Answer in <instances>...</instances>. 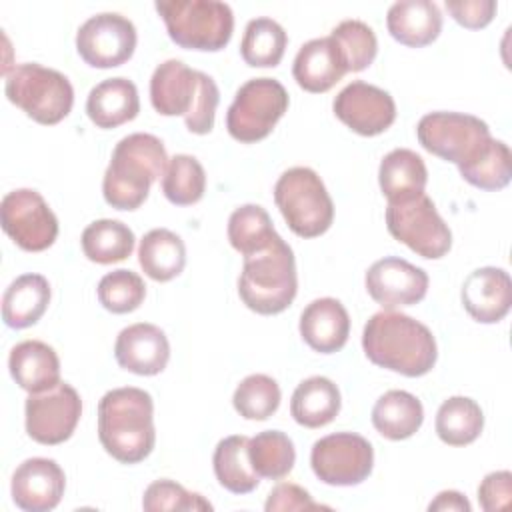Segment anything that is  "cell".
<instances>
[{
  "label": "cell",
  "instance_id": "cell-10",
  "mask_svg": "<svg viewBox=\"0 0 512 512\" xmlns=\"http://www.w3.org/2000/svg\"><path fill=\"white\" fill-rule=\"evenodd\" d=\"M288 102L286 88L274 78L262 76L244 82L226 112L228 134L242 144L264 140L286 114Z\"/></svg>",
  "mask_w": 512,
  "mask_h": 512
},
{
  "label": "cell",
  "instance_id": "cell-41",
  "mask_svg": "<svg viewBox=\"0 0 512 512\" xmlns=\"http://www.w3.org/2000/svg\"><path fill=\"white\" fill-rule=\"evenodd\" d=\"M460 176L480 190H502L512 178V154L508 144L494 138L490 148L474 164L460 170Z\"/></svg>",
  "mask_w": 512,
  "mask_h": 512
},
{
  "label": "cell",
  "instance_id": "cell-27",
  "mask_svg": "<svg viewBox=\"0 0 512 512\" xmlns=\"http://www.w3.org/2000/svg\"><path fill=\"white\" fill-rule=\"evenodd\" d=\"M340 406L338 386L326 376H310L292 392L290 414L304 428H322L338 416Z\"/></svg>",
  "mask_w": 512,
  "mask_h": 512
},
{
  "label": "cell",
  "instance_id": "cell-22",
  "mask_svg": "<svg viewBox=\"0 0 512 512\" xmlns=\"http://www.w3.org/2000/svg\"><path fill=\"white\" fill-rule=\"evenodd\" d=\"M302 340L320 354H334L344 348L350 336V316L336 298H316L300 314Z\"/></svg>",
  "mask_w": 512,
  "mask_h": 512
},
{
  "label": "cell",
  "instance_id": "cell-31",
  "mask_svg": "<svg viewBox=\"0 0 512 512\" xmlns=\"http://www.w3.org/2000/svg\"><path fill=\"white\" fill-rule=\"evenodd\" d=\"M248 436L234 434L222 438L212 456L216 480L232 494H248L260 484V476L254 472L248 458Z\"/></svg>",
  "mask_w": 512,
  "mask_h": 512
},
{
  "label": "cell",
  "instance_id": "cell-18",
  "mask_svg": "<svg viewBox=\"0 0 512 512\" xmlns=\"http://www.w3.org/2000/svg\"><path fill=\"white\" fill-rule=\"evenodd\" d=\"M66 488V476L52 458H28L12 474L10 492L14 504L24 512L54 510Z\"/></svg>",
  "mask_w": 512,
  "mask_h": 512
},
{
  "label": "cell",
  "instance_id": "cell-29",
  "mask_svg": "<svg viewBox=\"0 0 512 512\" xmlns=\"http://www.w3.org/2000/svg\"><path fill=\"white\" fill-rule=\"evenodd\" d=\"M424 422L422 402L406 390L384 392L372 408V424L388 440H406L414 436Z\"/></svg>",
  "mask_w": 512,
  "mask_h": 512
},
{
  "label": "cell",
  "instance_id": "cell-19",
  "mask_svg": "<svg viewBox=\"0 0 512 512\" xmlns=\"http://www.w3.org/2000/svg\"><path fill=\"white\" fill-rule=\"evenodd\" d=\"M114 356L118 366L132 374L156 376L170 360V342L156 324L138 322L120 330Z\"/></svg>",
  "mask_w": 512,
  "mask_h": 512
},
{
  "label": "cell",
  "instance_id": "cell-20",
  "mask_svg": "<svg viewBox=\"0 0 512 512\" xmlns=\"http://www.w3.org/2000/svg\"><path fill=\"white\" fill-rule=\"evenodd\" d=\"M460 298L476 322L496 324L510 312L512 280L504 268H478L466 276Z\"/></svg>",
  "mask_w": 512,
  "mask_h": 512
},
{
  "label": "cell",
  "instance_id": "cell-34",
  "mask_svg": "<svg viewBox=\"0 0 512 512\" xmlns=\"http://www.w3.org/2000/svg\"><path fill=\"white\" fill-rule=\"evenodd\" d=\"M286 30L272 18H254L246 24L240 56L252 68H274L286 52Z\"/></svg>",
  "mask_w": 512,
  "mask_h": 512
},
{
  "label": "cell",
  "instance_id": "cell-5",
  "mask_svg": "<svg viewBox=\"0 0 512 512\" xmlns=\"http://www.w3.org/2000/svg\"><path fill=\"white\" fill-rule=\"evenodd\" d=\"M298 274L292 248L278 234L266 248L244 256L238 296L256 314L284 312L296 298Z\"/></svg>",
  "mask_w": 512,
  "mask_h": 512
},
{
  "label": "cell",
  "instance_id": "cell-25",
  "mask_svg": "<svg viewBox=\"0 0 512 512\" xmlns=\"http://www.w3.org/2000/svg\"><path fill=\"white\" fill-rule=\"evenodd\" d=\"M8 368L14 382L28 394L44 392L60 384V358L52 346L40 340H24L10 350Z\"/></svg>",
  "mask_w": 512,
  "mask_h": 512
},
{
  "label": "cell",
  "instance_id": "cell-16",
  "mask_svg": "<svg viewBox=\"0 0 512 512\" xmlns=\"http://www.w3.org/2000/svg\"><path fill=\"white\" fill-rule=\"evenodd\" d=\"M332 110L342 124L360 136H378L396 120V104L390 92L362 80L344 86L336 94Z\"/></svg>",
  "mask_w": 512,
  "mask_h": 512
},
{
  "label": "cell",
  "instance_id": "cell-32",
  "mask_svg": "<svg viewBox=\"0 0 512 512\" xmlns=\"http://www.w3.org/2000/svg\"><path fill=\"white\" fill-rule=\"evenodd\" d=\"M82 252L90 262L114 264L126 260L136 244L134 232L120 220L102 218L90 222L80 236Z\"/></svg>",
  "mask_w": 512,
  "mask_h": 512
},
{
  "label": "cell",
  "instance_id": "cell-12",
  "mask_svg": "<svg viewBox=\"0 0 512 512\" xmlns=\"http://www.w3.org/2000/svg\"><path fill=\"white\" fill-rule=\"evenodd\" d=\"M310 466L328 486H356L374 468V448L356 432H334L314 442Z\"/></svg>",
  "mask_w": 512,
  "mask_h": 512
},
{
  "label": "cell",
  "instance_id": "cell-42",
  "mask_svg": "<svg viewBox=\"0 0 512 512\" xmlns=\"http://www.w3.org/2000/svg\"><path fill=\"white\" fill-rule=\"evenodd\" d=\"M142 508L146 512H164V510L194 512V510H212V504L206 498H202V494L190 492L182 484L162 478V480H154L144 490Z\"/></svg>",
  "mask_w": 512,
  "mask_h": 512
},
{
  "label": "cell",
  "instance_id": "cell-2",
  "mask_svg": "<svg viewBox=\"0 0 512 512\" xmlns=\"http://www.w3.org/2000/svg\"><path fill=\"white\" fill-rule=\"evenodd\" d=\"M98 440L122 464H138L156 444L154 400L134 386L108 390L98 402Z\"/></svg>",
  "mask_w": 512,
  "mask_h": 512
},
{
  "label": "cell",
  "instance_id": "cell-46",
  "mask_svg": "<svg viewBox=\"0 0 512 512\" xmlns=\"http://www.w3.org/2000/svg\"><path fill=\"white\" fill-rule=\"evenodd\" d=\"M430 512H470L472 506L466 500L464 494L456 492V490H442L430 504H428Z\"/></svg>",
  "mask_w": 512,
  "mask_h": 512
},
{
  "label": "cell",
  "instance_id": "cell-26",
  "mask_svg": "<svg viewBox=\"0 0 512 512\" xmlns=\"http://www.w3.org/2000/svg\"><path fill=\"white\" fill-rule=\"evenodd\" d=\"M50 284L42 274L18 276L2 296V320L8 328L34 326L50 304Z\"/></svg>",
  "mask_w": 512,
  "mask_h": 512
},
{
  "label": "cell",
  "instance_id": "cell-24",
  "mask_svg": "<svg viewBox=\"0 0 512 512\" xmlns=\"http://www.w3.org/2000/svg\"><path fill=\"white\" fill-rule=\"evenodd\" d=\"M140 112L138 88L132 80L116 76L96 84L86 98V114L102 130L118 128Z\"/></svg>",
  "mask_w": 512,
  "mask_h": 512
},
{
  "label": "cell",
  "instance_id": "cell-11",
  "mask_svg": "<svg viewBox=\"0 0 512 512\" xmlns=\"http://www.w3.org/2000/svg\"><path fill=\"white\" fill-rule=\"evenodd\" d=\"M386 228L398 242L422 258L438 260L452 246V232L430 196L416 194L386 206Z\"/></svg>",
  "mask_w": 512,
  "mask_h": 512
},
{
  "label": "cell",
  "instance_id": "cell-17",
  "mask_svg": "<svg viewBox=\"0 0 512 512\" xmlns=\"http://www.w3.org/2000/svg\"><path fill=\"white\" fill-rule=\"evenodd\" d=\"M370 298L384 310L414 306L424 300L428 292V274L398 256L376 260L364 276Z\"/></svg>",
  "mask_w": 512,
  "mask_h": 512
},
{
  "label": "cell",
  "instance_id": "cell-38",
  "mask_svg": "<svg viewBox=\"0 0 512 512\" xmlns=\"http://www.w3.org/2000/svg\"><path fill=\"white\" fill-rule=\"evenodd\" d=\"M280 386L272 376L250 374L234 390V410L246 420H268L280 406Z\"/></svg>",
  "mask_w": 512,
  "mask_h": 512
},
{
  "label": "cell",
  "instance_id": "cell-30",
  "mask_svg": "<svg viewBox=\"0 0 512 512\" xmlns=\"http://www.w3.org/2000/svg\"><path fill=\"white\" fill-rule=\"evenodd\" d=\"M138 262L148 278L168 282L182 274L186 266V246L176 232L154 228L140 240Z\"/></svg>",
  "mask_w": 512,
  "mask_h": 512
},
{
  "label": "cell",
  "instance_id": "cell-13",
  "mask_svg": "<svg viewBox=\"0 0 512 512\" xmlns=\"http://www.w3.org/2000/svg\"><path fill=\"white\" fill-rule=\"evenodd\" d=\"M2 230L26 252H42L58 238V218L32 188H18L8 192L0 202Z\"/></svg>",
  "mask_w": 512,
  "mask_h": 512
},
{
  "label": "cell",
  "instance_id": "cell-7",
  "mask_svg": "<svg viewBox=\"0 0 512 512\" xmlns=\"http://www.w3.org/2000/svg\"><path fill=\"white\" fill-rule=\"evenodd\" d=\"M4 76L6 98L34 122L52 126L70 114L74 88L62 72L36 62H26L16 64Z\"/></svg>",
  "mask_w": 512,
  "mask_h": 512
},
{
  "label": "cell",
  "instance_id": "cell-1",
  "mask_svg": "<svg viewBox=\"0 0 512 512\" xmlns=\"http://www.w3.org/2000/svg\"><path fill=\"white\" fill-rule=\"evenodd\" d=\"M362 348L372 364L408 378L428 374L438 358L436 338L430 328L394 310L370 316L362 332Z\"/></svg>",
  "mask_w": 512,
  "mask_h": 512
},
{
  "label": "cell",
  "instance_id": "cell-44",
  "mask_svg": "<svg viewBox=\"0 0 512 512\" xmlns=\"http://www.w3.org/2000/svg\"><path fill=\"white\" fill-rule=\"evenodd\" d=\"M322 504L314 502L308 490L292 482H280L274 486L266 498V512H290V510H320Z\"/></svg>",
  "mask_w": 512,
  "mask_h": 512
},
{
  "label": "cell",
  "instance_id": "cell-37",
  "mask_svg": "<svg viewBox=\"0 0 512 512\" xmlns=\"http://www.w3.org/2000/svg\"><path fill=\"white\" fill-rule=\"evenodd\" d=\"M160 186L170 204L192 206L200 202L206 192L204 166L190 154H176L168 160Z\"/></svg>",
  "mask_w": 512,
  "mask_h": 512
},
{
  "label": "cell",
  "instance_id": "cell-36",
  "mask_svg": "<svg viewBox=\"0 0 512 512\" xmlns=\"http://www.w3.org/2000/svg\"><path fill=\"white\" fill-rule=\"evenodd\" d=\"M276 236L272 218L260 204H244L228 218V240L242 256L266 248Z\"/></svg>",
  "mask_w": 512,
  "mask_h": 512
},
{
  "label": "cell",
  "instance_id": "cell-9",
  "mask_svg": "<svg viewBox=\"0 0 512 512\" xmlns=\"http://www.w3.org/2000/svg\"><path fill=\"white\" fill-rule=\"evenodd\" d=\"M416 138L430 154L452 162L458 172L474 164L494 142L484 120L462 112H430L420 118Z\"/></svg>",
  "mask_w": 512,
  "mask_h": 512
},
{
  "label": "cell",
  "instance_id": "cell-4",
  "mask_svg": "<svg viewBox=\"0 0 512 512\" xmlns=\"http://www.w3.org/2000/svg\"><path fill=\"white\" fill-rule=\"evenodd\" d=\"M150 102L162 116H184L186 128L202 136L214 128L220 90L206 72L192 70L182 60L170 58L152 72Z\"/></svg>",
  "mask_w": 512,
  "mask_h": 512
},
{
  "label": "cell",
  "instance_id": "cell-3",
  "mask_svg": "<svg viewBox=\"0 0 512 512\" xmlns=\"http://www.w3.org/2000/svg\"><path fill=\"white\" fill-rule=\"evenodd\" d=\"M168 154L154 134L134 132L124 136L112 152L102 178V194L116 210H136L150 194V186L164 176Z\"/></svg>",
  "mask_w": 512,
  "mask_h": 512
},
{
  "label": "cell",
  "instance_id": "cell-23",
  "mask_svg": "<svg viewBox=\"0 0 512 512\" xmlns=\"http://www.w3.org/2000/svg\"><path fill=\"white\" fill-rule=\"evenodd\" d=\"M386 28L396 42L422 48L440 36L442 12L430 0H398L388 8Z\"/></svg>",
  "mask_w": 512,
  "mask_h": 512
},
{
  "label": "cell",
  "instance_id": "cell-8",
  "mask_svg": "<svg viewBox=\"0 0 512 512\" xmlns=\"http://www.w3.org/2000/svg\"><path fill=\"white\" fill-rule=\"evenodd\" d=\"M274 202L288 228L300 238H316L332 226L334 202L322 178L308 166L282 172L274 184Z\"/></svg>",
  "mask_w": 512,
  "mask_h": 512
},
{
  "label": "cell",
  "instance_id": "cell-45",
  "mask_svg": "<svg viewBox=\"0 0 512 512\" xmlns=\"http://www.w3.org/2000/svg\"><path fill=\"white\" fill-rule=\"evenodd\" d=\"M512 496V474L508 470H496L484 476L478 486V502L486 512L504 510Z\"/></svg>",
  "mask_w": 512,
  "mask_h": 512
},
{
  "label": "cell",
  "instance_id": "cell-35",
  "mask_svg": "<svg viewBox=\"0 0 512 512\" xmlns=\"http://www.w3.org/2000/svg\"><path fill=\"white\" fill-rule=\"evenodd\" d=\"M248 458L260 478L282 480L296 462L292 440L280 430H264L248 440Z\"/></svg>",
  "mask_w": 512,
  "mask_h": 512
},
{
  "label": "cell",
  "instance_id": "cell-15",
  "mask_svg": "<svg viewBox=\"0 0 512 512\" xmlns=\"http://www.w3.org/2000/svg\"><path fill=\"white\" fill-rule=\"evenodd\" d=\"M138 34L122 14L102 12L90 16L76 32V50L92 68H116L128 62L136 50Z\"/></svg>",
  "mask_w": 512,
  "mask_h": 512
},
{
  "label": "cell",
  "instance_id": "cell-39",
  "mask_svg": "<svg viewBox=\"0 0 512 512\" xmlns=\"http://www.w3.org/2000/svg\"><path fill=\"white\" fill-rule=\"evenodd\" d=\"M98 302L112 314H128L140 308L146 298L144 280L126 268L104 274L96 288Z\"/></svg>",
  "mask_w": 512,
  "mask_h": 512
},
{
  "label": "cell",
  "instance_id": "cell-6",
  "mask_svg": "<svg viewBox=\"0 0 512 512\" xmlns=\"http://www.w3.org/2000/svg\"><path fill=\"white\" fill-rule=\"evenodd\" d=\"M154 8L162 16L170 40L180 48L218 52L232 38L234 14L226 2L158 0Z\"/></svg>",
  "mask_w": 512,
  "mask_h": 512
},
{
  "label": "cell",
  "instance_id": "cell-43",
  "mask_svg": "<svg viewBox=\"0 0 512 512\" xmlns=\"http://www.w3.org/2000/svg\"><path fill=\"white\" fill-rule=\"evenodd\" d=\"M448 14L468 30H480L492 22L498 4L494 0H446Z\"/></svg>",
  "mask_w": 512,
  "mask_h": 512
},
{
  "label": "cell",
  "instance_id": "cell-40",
  "mask_svg": "<svg viewBox=\"0 0 512 512\" xmlns=\"http://www.w3.org/2000/svg\"><path fill=\"white\" fill-rule=\"evenodd\" d=\"M330 36L338 44L348 72H362V70H366L374 62V58L378 54L376 34L362 20H342L330 32Z\"/></svg>",
  "mask_w": 512,
  "mask_h": 512
},
{
  "label": "cell",
  "instance_id": "cell-33",
  "mask_svg": "<svg viewBox=\"0 0 512 512\" xmlns=\"http://www.w3.org/2000/svg\"><path fill=\"white\" fill-rule=\"evenodd\" d=\"M484 428V414L476 400L450 396L436 412V434L448 446L472 444Z\"/></svg>",
  "mask_w": 512,
  "mask_h": 512
},
{
  "label": "cell",
  "instance_id": "cell-14",
  "mask_svg": "<svg viewBox=\"0 0 512 512\" xmlns=\"http://www.w3.org/2000/svg\"><path fill=\"white\" fill-rule=\"evenodd\" d=\"M26 432L44 446L66 442L82 416V398L74 386L60 382L50 390L28 394L24 404Z\"/></svg>",
  "mask_w": 512,
  "mask_h": 512
},
{
  "label": "cell",
  "instance_id": "cell-21",
  "mask_svg": "<svg viewBox=\"0 0 512 512\" xmlns=\"http://www.w3.org/2000/svg\"><path fill=\"white\" fill-rule=\"evenodd\" d=\"M346 72V62L332 36L314 38L302 44L292 64L296 84L312 94L328 92L346 76Z\"/></svg>",
  "mask_w": 512,
  "mask_h": 512
},
{
  "label": "cell",
  "instance_id": "cell-28",
  "mask_svg": "<svg viewBox=\"0 0 512 512\" xmlns=\"http://www.w3.org/2000/svg\"><path fill=\"white\" fill-rule=\"evenodd\" d=\"M428 182V170L414 150L394 148L388 152L378 168V184L388 202H398L422 194Z\"/></svg>",
  "mask_w": 512,
  "mask_h": 512
}]
</instances>
